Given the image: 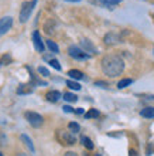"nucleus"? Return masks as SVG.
<instances>
[{"instance_id": "nucleus-32", "label": "nucleus", "mask_w": 154, "mask_h": 156, "mask_svg": "<svg viewBox=\"0 0 154 156\" xmlns=\"http://www.w3.org/2000/svg\"><path fill=\"white\" fill-rule=\"evenodd\" d=\"M64 156H78V155H77V153H75V152H67Z\"/></svg>"}, {"instance_id": "nucleus-27", "label": "nucleus", "mask_w": 154, "mask_h": 156, "mask_svg": "<svg viewBox=\"0 0 154 156\" xmlns=\"http://www.w3.org/2000/svg\"><path fill=\"white\" fill-rule=\"evenodd\" d=\"M95 85H96V87H102V88H108V87H109V84H108L106 81H96V82H95Z\"/></svg>"}, {"instance_id": "nucleus-37", "label": "nucleus", "mask_w": 154, "mask_h": 156, "mask_svg": "<svg viewBox=\"0 0 154 156\" xmlns=\"http://www.w3.org/2000/svg\"><path fill=\"white\" fill-rule=\"evenodd\" d=\"M0 156H3V153H2V152H0Z\"/></svg>"}, {"instance_id": "nucleus-14", "label": "nucleus", "mask_w": 154, "mask_h": 156, "mask_svg": "<svg viewBox=\"0 0 154 156\" xmlns=\"http://www.w3.org/2000/svg\"><path fill=\"white\" fill-rule=\"evenodd\" d=\"M54 29H55V21L54 20H48L47 23H45L44 26V30L47 34H53L54 33Z\"/></svg>"}, {"instance_id": "nucleus-34", "label": "nucleus", "mask_w": 154, "mask_h": 156, "mask_svg": "<svg viewBox=\"0 0 154 156\" xmlns=\"http://www.w3.org/2000/svg\"><path fill=\"white\" fill-rule=\"evenodd\" d=\"M65 2H74L75 3V2H81V0H65Z\"/></svg>"}, {"instance_id": "nucleus-18", "label": "nucleus", "mask_w": 154, "mask_h": 156, "mask_svg": "<svg viewBox=\"0 0 154 156\" xmlns=\"http://www.w3.org/2000/svg\"><path fill=\"white\" fill-rule=\"evenodd\" d=\"M132 82H133V81H132L130 78H125V80H120V81L118 82V88H119V90H123V88H126V87H129Z\"/></svg>"}, {"instance_id": "nucleus-21", "label": "nucleus", "mask_w": 154, "mask_h": 156, "mask_svg": "<svg viewBox=\"0 0 154 156\" xmlns=\"http://www.w3.org/2000/svg\"><path fill=\"white\" fill-rule=\"evenodd\" d=\"M47 47H48L50 50H51V53H58L60 51V48H58V45L54 43V41H51V40H47Z\"/></svg>"}, {"instance_id": "nucleus-5", "label": "nucleus", "mask_w": 154, "mask_h": 156, "mask_svg": "<svg viewBox=\"0 0 154 156\" xmlns=\"http://www.w3.org/2000/svg\"><path fill=\"white\" fill-rule=\"evenodd\" d=\"M68 54L72 58H77V60H88V58H89V54L84 53V51H82L79 47H77V45H71L68 48Z\"/></svg>"}, {"instance_id": "nucleus-13", "label": "nucleus", "mask_w": 154, "mask_h": 156, "mask_svg": "<svg viewBox=\"0 0 154 156\" xmlns=\"http://www.w3.org/2000/svg\"><path fill=\"white\" fill-rule=\"evenodd\" d=\"M120 2H122V0H99V3H101L103 7H109V9L115 7V6L119 4Z\"/></svg>"}, {"instance_id": "nucleus-15", "label": "nucleus", "mask_w": 154, "mask_h": 156, "mask_svg": "<svg viewBox=\"0 0 154 156\" xmlns=\"http://www.w3.org/2000/svg\"><path fill=\"white\" fill-rule=\"evenodd\" d=\"M68 75L72 80H82L84 78V74H82L79 70H71V71H68Z\"/></svg>"}, {"instance_id": "nucleus-33", "label": "nucleus", "mask_w": 154, "mask_h": 156, "mask_svg": "<svg viewBox=\"0 0 154 156\" xmlns=\"http://www.w3.org/2000/svg\"><path fill=\"white\" fill-rule=\"evenodd\" d=\"M16 156H29V155H27V153H17Z\"/></svg>"}, {"instance_id": "nucleus-6", "label": "nucleus", "mask_w": 154, "mask_h": 156, "mask_svg": "<svg viewBox=\"0 0 154 156\" xmlns=\"http://www.w3.org/2000/svg\"><path fill=\"white\" fill-rule=\"evenodd\" d=\"M12 26H13V17L6 16L3 19H0V37L7 33L9 30L12 29Z\"/></svg>"}, {"instance_id": "nucleus-10", "label": "nucleus", "mask_w": 154, "mask_h": 156, "mask_svg": "<svg viewBox=\"0 0 154 156\" xmlns=\"http://www.w3.org/2000/svg\"><path fill=\"white\" fill-rule=\"evenodd\" d=\"M45 98L50 102H58V99L61 98V92L60 91H50V92H47Z\"/></svg>"}, {"instance_id": "nucleus-35", "label": "nucleus", "mask_w": 154, "mask_h": 156, "mask_svg": "<svg viewBox=\"0 0 154 156\" xmlns=\"http://www.w3.org/2000/svg\"><path fill=\"white\" fill-rule=\"evenodd\" d=\"M82 156H89V155H88V153H84V155H82Z\"/></svg>"}, {"instance_id": "nucleus-1", "label": "nucleus", "mask_w": 154, "mask_h": 156, "mask_svg": "<svg viewBox=\"0 0 154 156\" xmlns=\"http://www.w3.org/2000/svg\"><path fill=\"white\" fill-rule=\"evenodd\" d=\"M102 66V71L103 74L108 75V77H118L123 73L125 70V62L119 55H115V54H109V55H105L101 61Z\"/></svg>"}, {"instance_id": "nucleus-3", "label": "nucleus", "mask_w": 154, "mask_h": 156, "mask_svg": "<svg viewBox=\"0 0 154 156\" xmlns=\"http://www.w3.org/2000/svg\"><path fill=\"white\" fill-rule=\"evenodd\" d=\"M26 119L29 121V123L31 125L33 128H40L43 123H44V119L40 114H37V112H33V111H27L24 114Z\"/></svg>"}, {"instance_id": "nucleus-16", "label": "nucleus", "mask_w": 154, "mask_h": 156, "mask_svg": "<svg viewBox=\"0 0 154 156\" xmlns=\"http://www.w3.org/2000/svg\"><path fill=\"white\" fill-rule=\"evenodd\" d=\"M21 140L24 142V144H26V146H27V148H29L30 151H31V152H34V145H33L31 139H30L29 136H27V135H24V133H23V135H21Z\"/></svg>"}, {"instance_id": "nucleus-19", "label": "nucleus", "mask_w": 154, "mask_h": 156, "mask_svg": "<svg viewBox=\"0 0 154 156\" xmlns=\"http://www.w3.org/2000/svg\"><path fill=\"white\" fill-rule=\"evenodd\" d=\"M64 99L67 101V102H77L78 97L75 94H71V92H65V94H64Z\"/></svg>"}, {"instance_id": "nucleus-20", "label": "nucleus", "mask_w": 154, "mask_h": 156, "mask_svg": "<svg viewBox=\"0 0 154 156\" xmlns=\"http://www.w3.org/2000/svg\"><path fill=\"white\" fill-rule=\"evenodd\" d=\"M68 128H69V132H71V133H78V132L81 131V126H79L77 122H71L68 125Z\"/></svg>"}, {"instance_id": "nucleus-22", "label": "nucleus", "mask_w": 154, "mask_h": 156, "mask_svg": "<svg viewBox=\"0 0 154 156\" xmlns=\"http://www.w3.org/2000/svg\"><path fill=\"white\" fill-rule=\"evenodd\" d=\"M67 85H68L71 90H75V91H79V90H81V85H79L78 82L72 81V80H68V81H67Z\"/></svg>"}, {"instance_id": "nucleus-24", "label": "nucleus", "mask_w": 154, "mask_h": 156, "mask_svg": "<svg viewBox=\"0 0 154 156\" xmlns=\"http://www.w3.org/2000/svg\"><path fill=\"white\" fill-rule=\"evenodd\" d=\"M96 116H99V111L98 109H89V111L85 114V118H96Z\"/></svg>"}, {"instance_id": "nucleus-11", "label": "nucleus", "mask_w": 154, "mask_h": 156, "mask_svg": "<svg viewBox=\"0 0 154 156\" xmlns=\"http://www.w3.org/2000/svg\"><path fill=\"white\" fill-rule=\"evenodd\" d=\"M140 115L143 118H154V108L153 107H146L140 111Z\"/></svg>"}, {"instance_id": "nucleus-23", "label": "nucleus", "mask_w": 154, "mask_h": 156, "mask_svg": "<svg viewBox=\"0 0 154 156\" xmlns=\"http://www.w3.org/2000/svg\"><path fill=\"white\" fill-rule=\"evenodd\" d=\"M10 62H12V57H10L9 54H6V55H3V57L0 58V67L7 66V64H10Z\"/></svg>"}, {"instance_id": "nucleus-30", "label": "nucleus", "mask_w": 154, "mask_h": 156, "mask_svg": "<svg viewBox=\"0 0 154 156\" xmlns=\"http://www.w3.org/2000/svg\"><path fill=\"white\" fill-rule=\"evenodd\" d=\"M129 156H139V155H137V151H134V149H130Z\"/></svg>"}, {"instance_id": "nucleus-12", "label": "nucleus", "mask_w": 154, "mask_h": 156, "mask_svg": "<svg viewBox=\"0 0 154 156\" xmlns=\"http://www.w3.org/2000/svg\"><path fill=\"white\" fill-rule=\"evenodd\" d=\"M31 92H33V87H31V84H29V85H20L19 88H17V94H19V95L31 94Z\"/></svg>"}, {"instance_id": "nucleus-26", "label": "nucleus", "mask_w": 154, "mask_h": 156, "mask_svg": "<svg viewBox=\"0 0 154 156\" xmlns=\"http://www.w3.org/2000/svg\"><path fill=\"white\" fill-rule=\"evenodd\" d=\"M37 71H38L43 77H48V75H50V71L47 70L45 67H38V70H37Z\"/></svg>"}, {"instance_id": "nucleus-17", "label": "nucleus", "mask_w": 154, "mask_h": 156, "mask_svg": "<svg viewBox=\"0 0 154 156\" xmlns=\"http://www.w3.org/2000/svg\"><path fill=\"white\" fill-rule=\"evenodd\" d=\"M81 142L86 149H93V142L88 138V136H81Z\"/></svg>"}, {"instance_id": "nucleus-28", "label": "nucleus", "mask_w": 154, "mask_h": 156, "mask_svg": "<svg viewBox=\"0 0 154 156\" xmlns=\"http://www.w3.org/2000/svg\"><path fill=\"white\" fill-rule=\"evenodd\" d=\"M151 151H154V145H153V144H149V149H147V156L151 155Z\"/></svg>"}, {"instance_id": "nucleus-25", "label": "nucleus", "mask_w": 154, "mask_h": 156, "mask_svg": "<svg viewBox=\"0 0 154 156\" xmlns=\"http://www.w3.org/2000/svg\"><path fill=\"white\" fill-rule=\"evenodd\" d=\"M50 64H51V67H53V68H55L57 71H61V66H60V62H58L57 60L51 58V60H50Z\"/></svg>"}, {"instance_id": "nucleus-4", "label": "nucleus", "mask_w": 154, "mask_h": 156, "mask_svg": "<svg viewBox=\"0 0 154 156\" xmlns=\"http://www.w3.org/2000/svg\"><path fill=\"white\" fill-rule=\"evenodd\" d=\"M57 138L58 140L61 142L65 146H71V145H75V136L71 132L67 131H57Z\"/></svg>"}, {"instance_id": "nucleus-29", "label": "nucleus", "mask_w": 154, "mask_h": 156, "mask_svg": "<svg viewBox=\"0 0 154 156\" xmlns=\"http://www.w3.org/2000/svg\"><path fill=\"white\" fill-rule=\"evenodd\" d=\"M62 109H64L65 112H74V108H71L69 105H65V107L62 108Z\"/></svg>"}, {"instance_id": "nucleus-9", "label": "nucleus", "mask_w": 154, "mask_h": 156, "mask_svg": "<svg viewBox=\"0 0 154 156\" xmlns=\"http://www.w3.org/2000/svg\"><path fill=\"white\" fill-rule=\"evenodd\" d=\"M103 41L108 45H115V44H118V43H120V37L115 33H108L105 36V38H103Z\"/></svg>"}, {"instance_id": "nucleus-31", "label": "nucleus", "mask_w": 154, "mask_h": 156, "mask_svg": "<svg viewBox=\"0 0 154 156\" xmlns=\"http://www.w3.org/2000/svg\"><path fill=\"white\" fill-rule=\"evenodd\" d=\"M75 114H78V115H82V114H84V109H82V108H78V109H75Z\"/></svg>"}, {"instance_id": "nucleus-8", "label": "nucleus", "mask_w": 154, "mask_h": 156, "mask_svg": "<svg viewBox=\"0 0 154 156\" xmlns=\"http://www.w3.org/2000/svg\"><path fill=\"white\" fill-rule=\"evenodd\" d=\"M33 43H34V47H36V50L38 51V53H44V43H43V40H41V36L38 31H34L33 33Z\"/></svg>"}, {"instance_id": "nucleus-2", "label": "nucleus", "mask_w": 154, "mask_h": 156, "mask_svg": "<svg viewBox=\"0 0 154 156\" xmlns=\"http://www.w3.org/2000/svg\"><path fill=\"white\" fill-rule=\"evenodd\" d=\"M37 2H38V0L24 2V3H23V7H21V12H20V21H21V23H26V21L30 19L33 9H34V6L37 4Z\"/></svg>"}, {"instance_id": "nucleus-36", "label": "nucleus", "mask_w": 154, "mask_h": 156, "mask_svg": "<svg viewBox=\"0 0 154 156\" xmlns=\"http://www.w3.org/2000/svg\"><path fill=\"white\" fill-rule=\"evenodd\" d=\"M95 156H101V155H99V153H96V155H95Z\"/></svg>"}, {"instance_id": "nucleus-7", "label": "nucleus", "mask_w": 154, "mask_h": 156, "mask_svg": "<svg viewBox=\"0 0 154 156\" xmlns=\"http://www.w3.org/2000/svg\"><path fill=\"white\" fill-rule=\"evenodd\" d=\"M81 50L86 54H96L98 50L96 47L92 44V41H89L88 38H82L81 40Z\"/></svg>"}]
</instances>
